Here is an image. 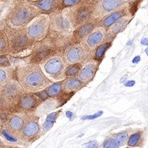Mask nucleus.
<instances>
[{"label":"nucleus","instance_id":"nucleus-1","mask_svg":"<svg viewBox=\"0 0 148 148\" xmlns=\"http://www.w3.org/2000/svg\"><path fill=\"white\" fill-rule=\"evenodd\" d=\"M15 78L26 93L43 91L53 83L37 63H28L16 66L15 68Z\"/></svg>","mask_w":148,"mask_h":148},{"label":"nucleus","instance_id":"nucleus-2","mask_svg":"<svg viewBox=\"0 0 148 148\" xmlns=\"http://www.w3.org/2000/svg\"><path fill=\"white\" fill-rule=\"evenodd\" d=\"M38 63L49 79L60 81L66 78L65 71L67 64L64 59L63 52L55 49Z\"/></svg>","mask_w":148,"mask_h":148},{"label":"nucleus","instance_id":"nucleus-3","mask_svg":"<svg viewBox=\"0 0 148 148\" xmlns=\"http://www.w3.org/2000/svg\"><path fill=\"white\" fill-rule=\"evenodd\" d=\"M94 8L95 4L85 0H82L75 6L69 8L70 11L66 18L69 19L73 30L92 18Z\"/></svg>","mask_w":148,"mask_h":148},{"label":"nucleus","instance_id":"nucleus-4","mask_svg":"<svg viewBox=\"0 0 148 148\" xmlns=\"http://www.w3.org/2000/svg\"><path fill=\"white\" fill-rule=\"evenodd\" d=\"M25 93L15 78L2 86L0 91V102L8 111L11 112L12 107L19 97Z\"/></svg>","mask_w":148,"mask_h":148},{"label":"nucleus","instance_id":"nucleus-5","mask_svg":"<svg viewBox=\"0 0 148 148\" xmlns=\"http://www.w3.org/2000/svg\"><path fill=\"white\" fill-rule=\"evenodd\" d=\"M27 113L9 112L3 121V128L12 138L19 140L25 125Z\"/></svg>","mask_w":148,"mask_h":148},{"label":"nucleus","instance_id":"nucleus-6","mask_svg":"<svg viewBox=\"0 0 148 148\" xmlns=\"http://www.w3.org/2000/svg\"><path fill=\"white\" fill-rule=\"evenodd\" d=\"M39 121L40 116L35 112L28 113L19 140L23 142L31 143L40 136L41 128Z\"/></svg>","mask_w":148,"mask_h":148},{"label":"nucleus","instance_id":"nucleus-7","mask_svg":"<svg viewBox=\"0 0 148 148\" xmlns=\"http://www.w3.org/2000/svg\"><path fill=\"white\" fill-rule=\"evenodd\" d=\"M43 100L36 93H23L12 107L11 112L32 113L35 112Z\"/></svg>","mask_w":148,"mask_h":148},{"label":"nucleus","instance_id":"nucleus-8","mask_svg":"<svg viewBox=\"0 0 148 148\" xmlns=\"http://www.w3.org/2000/svg\"><path fill=\"white\" fill-rule=\"evenodd\" d=\"M49 17L43 14L36 19L27 28V34L32 42H40L46 38L49 27Z\"/></svg>","mask_w":148,"mask_h":148},{"label":"nucleus","instance_id":"nucleus-9","mask_svg":"<svg viewBox=\"0 0 148 148\" xmlns=\"http://www.w3.org/2000/svg\"><path fill=\"white\" fill-rule=\"evenodd\" d=\"M92 53L88 51L82 43L70 44L66 47L63 52L65 61L67 65L75 63H82L90 59Z\"/></svg>","mask_w":148,"mask_h":148},{"label":"nucleus","instance_id":"nucleus-10","mask_svg":"<svg viewBox=\"0 0 148 148\" xmlns=\"http://www.w3.org/2000/svg\"><path fill=\"white\" fill-rule=\"evenodd\" d=\"M36 9L29 6H21L15 9L9 17V23L12 27H21L34 17Z\"/></svg>","mask_w":148,"mask_h":148},{"label":"nucleus","instance_id":"nucleus-11","mask_svg":"<svg viewBox=\"0 0 148 148\" xmlns=\"http://www.w3.org/2000/svg\"><path fill=\"white\" fill-rule=\"evenodd\" d=\"M126 3L125 0H99L95 5L92 18L99 21Z\"/></svg>","mask_w":148,"mask_h":148},{"label":"nucleus","instance_id":"nucleus-12","mask_svg":"<svg viewBox=\"0 0 148 148\" xmlns=\"http://www.w3.org/2000/svg\"><path fill=\"white\" fill-rule=\"evenodd\" d=\"M107 30L102 27H97L80 43L88 51L93 53L96 47L105 42Z\"/></svg>","mask_w":148,"mask_h":148},{"label":"nucleus","instance_id":"nucleus-13","mask_svg":"<svg viewBox=\"0 0 148 148\" xmlns=\"http://www.w3.org/2000/svg\"><path fill=\"white\" fill-rule=\"evenodd\" d=\"M98 20L94 18H90L86 23L82 24L73 30L69 44L80 43L95 28L97 27Z\"/></svg>","mask_w":148,"mask_h":148},{"label":"nucleus","instance_id":"nucleus-14","mask_svg":"<svg viewBox=\"0 0 148 148\" xmlns=\"http://www.w3.org/2000/svg\"><path fill=\"white\" fill-rule=\"evenodd\" d=\"M129 13H131L130 5L126 3L124 5L121 7L120 8L112 11L108 15L99 19L98 22H97V27H102L107 30L108 28L111 25H113L115 21H117L118 19Z\"/></svg>","mask_w":148,"mask_h":148},{"label":"nucleus","instance_id":"nucleus-15","mask_svg":"<svg viewBox=\"0 0 148 148\" xmlns=\"http://www.w3.org/2000/svg\"><path fill=\"white\" fill-rule=\"evenodd\" d=\"M100 61L94 58H90L82 63V67L78 75V78L84 83L91 81L95 76L98 69Z\"/></svg>","mask_w":148,"mask_h":148},{"label":"nucleus","instance_id":"nucleus-16","mask_svg":"<svg viewBox=\"0 0 148 148\" xmlns=\"http://www.w3.org/2000/svg\"><path fill=\"white\" fill-rule=\"evenodd\" d=\"M133 17L132 14L129 13L115 21L107 30L105 42H112L116 35L125 30Z\"/></svg>","mask_w":148,"mask_h":148},{"label":"nucleus","instance_id":"nucleus-17","mask_svg":"<svg viewBox=\"0 0 148 148\" xmlns=\"http://www.w3.org/2000/svg\"><path fill=\"white\" fill-rule=\"evenodd\" d=\"M62 93H63V80L53 83L44 90L37 92L36 94L44 101L47 97H57L62 94Z\"/></svg>","mask_w":148,"mask_h":148},{"label":"nucleus","instance_id":"nucleus-18","mask_svg":"<svg viewBox=\"0 0 148 148\" xmlns=\"http://www.w3.org/2000/svg\"><path fill=\"white\" fill-rule=\"evenodd\" d=\"M61 0H40L36 3V6L40 11L44 14H49L59 8Z\"/></svg>","mask_w":148,"mask_h":148},{"label":"nucleus","instance_id":"nucleus-19","mask_svg":"<svg viewBox=\"0 0 148 148\" xmlns=\"http://www.w3.org/2000/svg\"><path fill=\"white\" fill-rule=\"evenodd\" d=\"M84 86V83L77 77L66 78L63 80V92L75 93Z\"/></svg>","mask_w":148,"mask_h":148},{"label":"nucleus","instance_id":"nucleus-20","mask_svg":"<svg viewBox=\"0 0 148 148\" xmlns=\"http://www.w3.org/2000/svg\"><path fill=\"white\" fill-rule=\"evenodd\" d=\"M128 134L123 132L114 135L111 138L105 141L104 147H119L126 144L128 142Z\"/></svg>","mask_w":148,"mask_h":148},{"label":"nucleus","instance_id":"nucleus-21","mask_svg":"<svg viewBox=\"0 0 148 148\" xmlns=\"http://www.w3.org/2000/svg\"><path fill=\"white\" fill-rule=\"evenodd\" d=\"M15 78V68L11 66H0V85L3 86Z\"/></svg>","mask_w":148,"mask_h":148},{"label":"nucleus","instance_id":"nucleus-22","mask_svg":"<svg viewBox=\"0 0 148 148\" xmlns=\"http://www.w3.org/2000/svg\"><path fill=\"white\" fill-rule=\"evenodd\" d=\"M60 113V111H56L53 112V113H51L47 115L46 120L45 121V123L43 125L42 128L41 130V134H44L47 132V131H49L53 126V124L55 122H56L57 116H59V114Z\"/></svg>","mask_w":148,"mask_h":148},{"label":"nucleus","instance_id":"nucleus-23","mask_svg":"<svg viewBox=\"0 0 148 148\" xmlns=\"http://www.w3.org/2000/svg\"><path fill=\"white\" fill-rule=\"evenodd\" d=\"M111 46V42H104L99 45L95 49L94 58L96 60L100 61L103 58L105 53L109 47Z\"/></svg>","mask_w":148,"mask_h":148},{"label":"nucleus","instance_id":"nucleus-24","mask_svg":"<svg viewBox=\"0 0 148 148\" xmlns=\"http://www.w3.org/2000/svg\"><path fill=\"white\" fill-rule=\"evenodd\" d=\"M9 53V42L7 35L0 31V56Z\"/></svg>","mask_w":148,"mask_h":148},{"label":"nucleus","instance_id":"nucleus-25","mask_svg":"<svg viewBox=\"0 0 148 148\" xmlns=\"http://www.w3.org/2000/svg\"><path fill=\"white\" fill-rule=\"evenodd\" d=\"M82 67V63H75L67 65L65 69V76L66 78L69 77H76Z\"/></svg>","mask_w":148,"mask_h":148},{"label":"nucleus","instance_id":"nucleus-26","mask_svg":"<svg viewBox=\"0 0 148 148\" xmlns=\"http://www.w3.org/2000/svg\"><path fill=\"white\" fill-rule=\"evenodd\" d=\"M142 139V134L140 132L133 134L128 140V145L130 147H136L139 144Z\"/></svg>","mask_w":148,"mask_h":148},{"label":"nucleus","instance_id":"nucleus-27","mask_svg":"<svg viewBox=\"0 0 148 148\" xmlns=\"http://www.w3.org/2000/svg\"><path fill=\"white\" fill-rule=\"evenodd\" d=\"M82 0H61L59 8L65 9L71 8L80 3Z\"/></svg>","mask_w":148,"mask_h":148},{"label":"nucleus","instance_id":"nucleus-28","mask_svg":"<svg viewBox=\"0 0 148 148\" xmlns=\"http://www.w3.org/2000/svg\"><path fill=\"white\" fill-rule=\"evenodd\" d=\"M140 0H125L126 3L130 5V13L134 15V10H137V4L139 3Z\"/></svg>","mask_w":148,"mask_h":148},{"label":"nucleus","instance_id":"nucleus-29","mask_svg":"<svg viewBox=\"0 0 148 148\" xmlns=\"http://www.w3.org/2000/svg\"><path fill=\"white\" fill-rule=\"evenodd\" d=\"M99 113H97V114H94V116H84V117L82 119H94V118H95L97 117V116H99Z\"/></svg>","mask_w":148,"mask_h":148},{"label":"nucleus","instance_id":"nucleus-30","mask_svg":"<svg viewBox=\"0 0 148 148\" xmlns=\"http://www.w3.org/2000/svg\"><path fill=\"white\" fill-rule=\"evenodd\" d=\"M7 145L5 143L4 140H2L1 138H0V148H2V147H6Z\"/></svg>","mask_w":148,"mask_h":148},{"label":"nucleus","instance_id":"nucleus-31","mask_svg":"<svg viewBox=\"0 0 148 148\" xmlns=\"http://www.w3.org/2000/svg\"><path fill=\"white\" fill-rule=\"evenodd\" d=\"M3 128V121H2L1 117H0V134H1Z\"/></svg>","mask_w":148,"mask_h":148},{"label":"nucleus","instance_id":"nucleus-32","mask_svg":"<svg viewBox=\"0 0 148 148\" xmlns=\"http://www.w3.org/2000/svg\"><path fill=\"white\" fill-rule=\"evenodd\" d=\"M85 1H88V2H90V3H94V4H95V3H96L97 2L99 1V0H85Z\"/></svg>","mask_w":148,"mask_h":148},{"label":"nucleus","instance_id":"nucleus-33","mask_svg":"<svg viewBox=\"0 0 148 148\" xmlns=\"http://www.w3.org/2000/svg\"><path fill=\"white\" fill-rule=\"evenodd\" d=\"M145 53H146V54L148 56V47L146 49H145Z\"/></svg>","mask_w":148,"mask_h":148},{"label":"nucleus","instance_id":"nucleus-34","mask_svg":"<svg viewBox=\"0 0 148 148\" xmlns=\"http://www.w3.org/2000/svg\"><path fill=\"white\" fill-rule=\"evenodd\" d=\"M1 88H2V86L0 85V91H1Z\"/></svg>","mask_w":148,"mask_h":148}]
</instances>
